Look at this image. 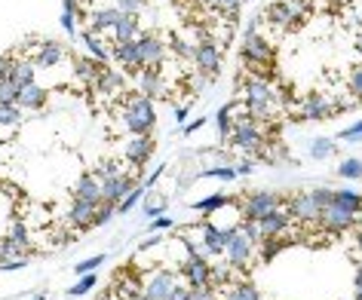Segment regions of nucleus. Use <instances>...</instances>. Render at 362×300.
<instances>
[{
    "label": "nucleus",
    "instance_id": "nucleus-1",
    "mask_svg": "<svg viewBox=\"0 0 362 300\" xmlns=\"http://www.w3.org/2000/svg\"><path fill=\"white\" fill-rule=\"evenodd\" d=\"M237 74L274 92L279 120L322 123L362 104L359 0H270L240 43Z\"/></svg>",
    "mask_w": 362,
    "mask_h": 300
},
{
    "label": "nucleus",
    "instance_id": "nucleus-2",
    "mask_svg": "<svg viewBox=\"0 0 362 300\" xmlns=\"http://www.w3.org/2000/svg\"><path fill=\"white\" fill-rule=\"evenodd\" d=\"M153 126H157V111H153V102L135 89L132 98L123 107V129L129 135H151Z\"/></svg>",
    "mask_w": 362,
    "mask_h": 300
},
{
    "label": "nucleus",
    "instance_id": "nucleus-3",
    "mask_svg": "<svg viewBox=\"0 0 362 300\" xmlns=\"http://www.w3.org/2000/svg\"><path fill=\"white\" fill-rule=\"evenodd\" d=\"M255 254H258V245L252 242L246 233H243V224H240L237 230L230 233L228 248H224V263H228V267H233L237 272H246L252 263H255Z\"/></svg>",
    "mask_w": 362,
    "mask_h": 300
},
{
    "label": "nucleus",
    "instance_id": "nucleus-4",
    "mask_svg": "<svg viewBox=\"0 0 362 300\" xmlns=\"http://www.w3.org/2000/svg\"><path fill=\"white\" fill-rule=\"evenodd\" d=\"M240 212L246 221H264L267 215H274L283 208V196H276V193H267V190H255V193H246V196H240Z\"/></svg>",
    "mask_w": 362,
    "mask_h": 300
},
{
    "label": "nucleus",
    "instance_id": "nucleus-5",
    "mask_svg": "<svg viewBox=\"0 0 362 300\" xmlns=\"http://www.w3.org/2000/svg\"><path fill=\"white\" fill-rule=\"evenodd\" d=\"M139 175H141V169H135V166H126L123 172H117L114 178L102 181V190H105V203H114V205H120L123 199L132 193V190H139Z\"/></svg>",
    "mask_w": 362,
    "mask_h": 300
},
{
    "label": "nucleus",
    "instance_id": "nucleus-6",
    "mask_svg": "<svg viewBox=\"0 0 362 300\" xmlns=\"http://www.w3.org/2000/svg\"><path fill=\"white\" fill-rule=\"evenodd\" d=\"M175 272L172 270H148L144 272V297L148 300H169L175 291Z\"/></svg>",
    "mask_w": 362,
    "mask_h": 300
},
{
    "label": "nucleus",
    "instance_id": "nucleus-7",
    "mask_svg": "<svg viewBox=\"0 0 362 300\" xmlns=\"http://www.w3.org/2000/svg\"><path fill=\"white\" fill-rule=\"evenodd\" d=\"M153 148H157L153 135H129L123 141V160L135 169H144V162L153 157Z\"/></svg>",
    "mask_w": 362,
    "mask_h": 300
},
{
    "label": "nucleus",
    "instance_id": "nucleus-8",
    "mask_svg": "<svg viewBox=\"0 0 362 300\" xmlns=\"http://www.w3.org/2000/svg\"><path fill=\"white\" fill-rule=\"evenodd\" d=\"M178 272L187 279L191 288H203V285H212V267L206 263L203 254H187L185 263L178 267Z\"/></svg>",
    "mask_w": 362,
    "mask_h": 300
},
{
    "label": "nucleus",
    "instance_id": "nucleus-9",
    "mask_svg": "<svg viewBox=\"0 0 362 300\" xmlns=\"http://www.w3.org/2000/svg\"><path fill=\"white\" fill-rule=\"evenodd\" d=\"M71 199H80V203H105V190H102V181H98L93 172L89 175H80L74 181V187H71Z\"/></svg>",
    "mask_w": 362,
    "mask_h": 300
},
{
    "label": "nucleus",
    "instance_id": "nucleus-10",
    "mask_svg": "<svg viewBox=\"0 0 362 300\" xmlns=\"http://www.w3.org/2000/svg\"><path fill=\"white\" fill-rule=\"evenodd\" d=\"M218 300H261V294L249 279H237V282H230L228 288L218 291Z\"/></svg>",
    "mask_w": 362,
    "mask_h": 300
},
{
    "label": "nucleus",
    "instance_id": "nucleus-11",
    "mask_svg": "<svg viewBox=\"0 0 362 300\" xmlns=\"http://www.w3.org/2000/svg\"><path fill=\"white\" fill-rule=\"evenodd\" d=\"M221 205H228V199H224V196H209V199H203V203H197V208H200L203 215H212V212H218Z\"/></svg>",
    "mask_w": 362,
    "mask_h": 300
},
{
    "label": "nucleus",
    "instance_id": "nucleus-12",
    "mask_svg": "<svg viewBox=\"0 0 362 300\" xmlns=\"http://www.w3.org/2000/svg\"><path fill=\"white\" fill-rule=\"evenodd\" d=\"M117 212V205L114 203H98V208H95V227H102V224H107L111 221V215Z\"/></svg>",
    "mask_w": 362,
    "mask_h": 300
},
{
    "label": "nucleus",
    "instance_id": "nucleus-13",
    "mask_svg": "<svg viewBox=\"0 0 362 300\" xmlns=\"http://www.w3.org/2000/svg\"><path fill=\"white\" fill-rule=\"evenodd\" d=\"M191 300H218V291L212 285H203V288H191Z\"/></svg>",
    "mask_w": 362,
    "mask_h": 300
},
{
    "label": "nucleus",
    "instance_id": "nucleus-14",
    "mask_svg": "<svg viewBox=\"0 0 362 300\" xmlns=\"http://www.w3.org/2000/svg\"><path fill=\"white\" fill-rule=\"evenodd\" d=\"M89 288H95V276H86L83 282H77V285L71 288V294H86Z\"/></svg>",
    "mask_w": 362,
    "mask_h": 300
},
{
    "label": "nucleus",
    "instance_id": "nucleus-15",
    "mask_svg": "<svg viewBox=\"0 0 362 300\" xmlns=\"http://www.w3.org/2000/svg\"><path fill=\"white\" fill-rule=\"evenodd\" d=\"M139 196H141V190H132V193H129V196H126V199H123V203H120V205H117V212H129V208H132L135 203H139Z\"/></svg>",
    "mask_w": 362,
    "mask_h": 300
},
{
    "label": "nucleus",
    "instance_id": "nucleus-16",
    "mask_svg": "<svg viewBox=\"0 0 362 300\" xmlns=\"http://www.w3.org/2000/svg\"><path fill=\"white\" fill-rule=\"evenodd\" d=\"M347 178H362V162H347V166L341 169Z\"/></svg>",
    "mask_w": 362,
    "mask_h": 300
},
{
    "label": "nucleus",
    "instance_id": "nucleus-17",
    "mask_svg": "<svg viewBox=\"0 0 362 300\" xmlns=\"http://www.w3.org/2000/svg\"><path fill=\"white\" fill-rule=\"evenodd\" d=\"M169 300H191V288L175 285V291H172V294H169Z\"/></svg>",
    "mask_w": 362,
    "mask_h": 300
},
{
    "label": "nucleus",
    "instance_id": "nucleus-18",
    "mask_svg": "<svg viewBox=\"0 0 362 300\" xmlns=\"http://www.w3.org/2000/svg\"><path fill=\"white\" fill-rule=\"evenodd\" d=\"M157 212H163V199L160 196H151L148 199V215H157Z\"/></svg>",
    "mask_w": 362,
    "mask_h": 300
},
{
    "label": "nucleus",
    "instance_id": "nucleus-19",
    "mask_svg": "<svg viewBox=\"0 0 362 300\" xmlns=\"http://www.w3.org/2000/svg\"><path fill=\"white\" fill-rule=\"evenodd\" d=\"M98 263H102V258H93V260H86V263H80V272H86V270H93V267H98Z\"/></svg>",
    "mask_w": 362,
    "mask_h": 300
},
{
    "label": "nucleus",
    "instance_id": "nucleus-20",
    "mask_svg": "<svg viewBox=\"0 0 362 300\" xmlns=\"http://www.w3.org/2000/svg\"><path fill=\"white\" fill-rule=\"evenodd\" d=\"M356 291H362V267H359V272H356Z\"/></svg>",
    "mask_w": 362,
    "mask_h": 300
},
{
    "label": "nucleus",
    "instance_id": "nucleus-21",
    "mask_svg": "<svg viewBox=\"0 0 362 300\" xmlns=\"http://www.w3.org/2000/svg\"><path fill=\"white\" fill-rule=\"evenodd\" d=\"M356 242H359V248H362V227H359V230H356Z\"/></svg>",
    "mask_w": 362,
    "mask_h": 300
}]
</instances>
